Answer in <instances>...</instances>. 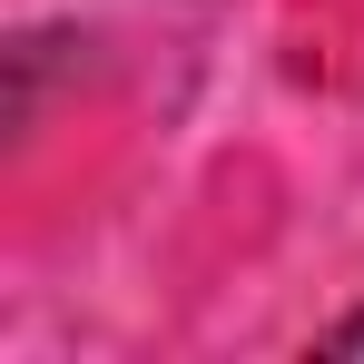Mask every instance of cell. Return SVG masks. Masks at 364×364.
Instances as JSON below:
<instances>
[{
    "instance_id": "cell-1",
    "label": "cell",
    "mask_w": 364,
    "mask_h": 364,
    "mask_svg": "<svg viewBox=\"0 0 364 364\" xmlns=\"http://www.w3.org/2000/svg\"><path fill=\"white\" fill-rule=\"evenodd\" d=\"M325 345H335V355H364V315H345V325H335Z\"/></svg>"
}]
</instances>
